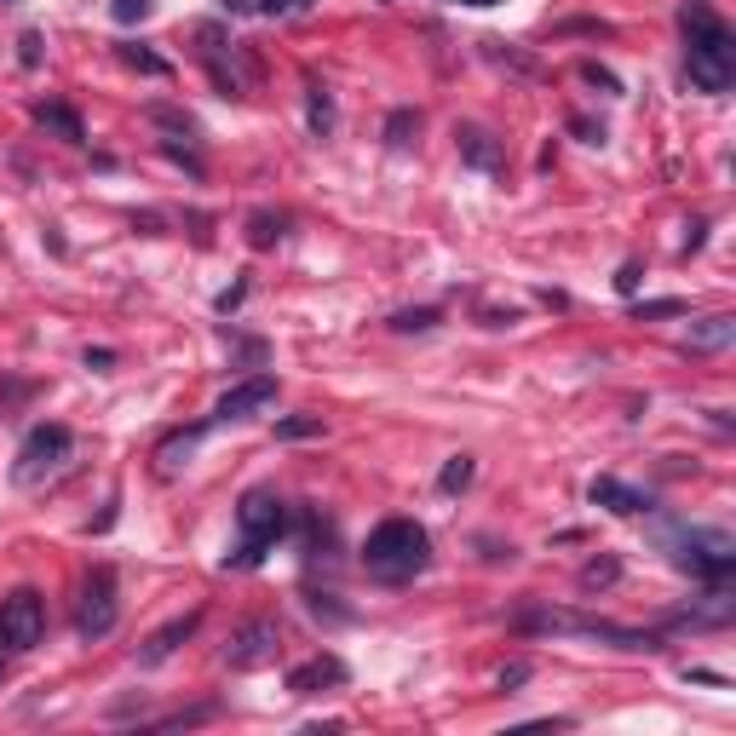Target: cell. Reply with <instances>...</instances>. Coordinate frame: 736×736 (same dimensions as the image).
Returning <instances> with one entry per match:
<instances>
[{
	"instance_id": "1",
	"label": "cell",
	"mask_w": 736,
	"mask_h": 736,
	"mask_svg": "<svg viewBox=\"0 0 736 736\" xmlns=\"http://www.w3.org/2000/svg\"><path fill=\"white\" fill-rule=\"evenodd\" d=\"M679 29H685V75L696 92H731L736 87V35L708 0H685L679 6Z\"/></svg>"
},
{
	"instance_id": "2",
	"label": "cell",
	"mask_w": 736,
	"mask_h": 736,
	"mask_svg": "<svg viewBox=\"0 0 736 736\" xmlns=\"http://www.w3.org/2000/svg\"><path fill=\"white\" fill-rule=\"evenodd\" d=\"M432 564V535L414 524V518H386V524L368 529L363 541V570L374 581H391V587H403L414 575Z\"/></svg>"
},
{
	"instance_id": "3",
	"label": "cell",
	"mask_w": 736,
	"mask_h": 736,
	"mask_svg": "<svg viewBox=\"0 0 736 736\" xmlns=\"http://www.w3.org/2000/svg\"><path fill=\"white\" fill-rule=\"evenodd\" d=\"M282 535H288V501L271 489H248L236 506V547L225 552V570H253Z\"/></svg>"
},
{
	"instance_id": "4",
	"label": "cell",
	"mask_w": 736,
	"mask_h": 736,
	"mask_svg": "<svg viewBox=\"0 0 736 736\" xmlns=\"http://www.w3.org/2000/svg\"><path fill=\"white\" fill-rule=\"evenodd\" d=\"M512 633H575V639H604L616 650H656V633H639V627H616V621L598 616H570V610H547V604H518L512 610Z\"/></svg>"
},
{
	"instance_id": "5",
	"label": "cell",
	"mask_w": 736,
	"mask_h": 736,
	"mask_svg": "<svg viewBox=\"0 0 736 736\" xmlns=\"http://www.w3.org/2000/svg\"><path fill=\"white\" fill-rule=\"evenodd\" d=\"M196 58H202L207 81H213V92H219V98H248V87L259 81L253 52L230 41L219 23H202V29H196Z\"/></svg>"
},
{
	"instance_id": "6",
	"label": "cell",
	"mask_w": 736,
	"mask_h": 736,
	"mask_svg": "<svg viewBox=\"0 0 736 736\" xmlns=\"http://www.w3.org/2000/svg\"><path fill=\"white\" fill-rule=\"evenodd\" d=\"M667 547H673V564L690 570L696 581H731L736 570V541L725 529H667Z\"/></svg>"
},
{
	"instance_id": "7",
	"label": "cell",
	"mask_w": 736,
	"mask_h": 736,
	"mask_svg": "<svg viewBox=\"0 0 736 736\" xmlns=\"http://www.w3.org/2000/svg\"><path fill=\"white\" fill-rule=\"evenodd\" d=\"M69 449H75L69 426H58V420L29 426V437L18 443V460H12V483H18V489H35L41 478L64 472V466H69Z\"/></svg>"
},
{
	"instance_id": "8",
	"label": "cell",
	"mask_w": 736,
	"mask_h": 736,
	"mask_svg": "<svg viewBox=\"0 0 736 736\" xmlns=\"http://www.w3.org/2000/svg\"><path fill=\"white\" fill-rule=\"evenodd\" d=\"M115 616H121L115 570L98 564V570L81 581V598H75V633H81V639H104V633H115Z\"/></svg>"
},
{
	"instance_id": "9",
	"label": "cell",
	"mask_w": 736,
	"mask_h": 736,
	"mask_svg": "<svg viewBox=\"0 0 736 736\" xmlns=\"http://www.w3.org/2000/svg\"><path fill=\"white\" fill-rule=\"evenodd\" d=\"M276 644H282V633H276V621L265 616H248L230 627L225 639V667H236V673H248V667H265L276 656Z\"/></svg>"
},
{
	"instance_id": "10",
	"label": "cell",
	"mask_w": 736,
	"mask_h": 736,
	"mask_svg": "<svg viewBox=\"0 0 736 736\" xmlns=\"http://www.w3.org/2000/svg\"><path fill=\"white\" fill-rule=\"evenodd\" d=\"M0 627H6L12 650H35L46 639V598L35 587H18V593L0 604Z\"/></svg>"
},
{
	"instance_id": "11",
	"label": "cell",
	"mask_w": 736,
	"mask_h": 736,
	"mask_svg": "<svg viewBox=\"0 0 736 736\" xmlns=\"http://www.w3.org/2000/svg\"><path fill=\"white\" fill-rule=\"evenodd\" d=\"M276 403V374H253L242 386H230L219 403H213V420H248V414L271 409Z\"/></svg>"
},
{
	"instance_id": "12",
	"label": "cell",
	"mask_w": 736,
	"mask_h": 736,
	"mask_svg": "<svg viewBox=\"0 0 736 736\" xmlns=\"http://www.w3.org/2000/svg\"><path fill=\"white\" fill-rule=\"evenodd\" d=\"M455 150L466 167H478V173H501L506 167V144L489 127H478V121H466V127H455Z\"/></svg>"
},
{
	"instance_id": "13",
	"label": "cell",
	"mask_w": 736,
	"mask_h": 736,
	"mask_svg": "<svg viewBox=\"0 0 736 736\" xmlns=\"http://www.w3.org/2000/svg\"><path fill=\"white\" fill-rule=\"evenodd\" d=\"M196 627H202V610H184V616H173L167 627H156L150 639L138 644V667H161L184 639H190V633H196Z\"/></svg>"
},
{
	"instance_id": "14",
	"label": "cell",
	"mask_w": 736,
	"mask_h": 736,
	"mask_svg": "<svg viewBox=\"0 0 736 736\" xmlns=\"http://www.w3.org/2000/svg\"><path fill=\"white\" fill-rule=\"evenodd\" d=\"M587 495H593V506H604V512H616V518H639V512H650V495H644V489H633V483H621V478H610V472H604V478H593V489H587Z\"/></svg>"
},
{
	"instance_id": "15",
	"label": "cell",
	"mask_w": 736,
	"mask_h": 736,
	"mask_svg": "<svg viewBox=\"0 0 736 736\" xmlns=\"http://www.w3.org/2000/svg\"><path fill=\"white\" fill-rule=\"evenodd\" d=\"M328 685H345L340 656H311V662H299L294 673H288V690H294V696H317V690H328Z\"/></svg>"
},
{
	"instance_id": "16",
	"label": "cell",
	"mask_w": 736,
	"mask_h": 736,
	"mask_svg": "<svg viewBox=\"0 0 736 736\" xmlns=\"http://www.w3.org/2000/svg\"><path fill=\"white\" fill-rule=\"evenodd\" d=\"M35 121H41V127H52V133L64 138V144H87V127H81V115L69 110V104H58V98H41V104H35Z\"/></svg>"
},
{
	"instance_id": "17",
	"label": "cell",
	"mask_w": 736,
	"mask_h": 736,
	"mask_svg": "<svg viewBox=\"0 0 736 736\" xmlns=\"http://www.w3.org/2000/svg\"><path fill=\"white\" fill-rule=\"evenodd\" d=\"M725 345H736V317H702L690 322V351H725Z\"/></svg>"
},
{
	"instance_id": "18",
	"label": "cell",
	"mask_w": 736,
	"mask_h": 736,
	"mask_svg": "<svg viewBox=\"0 0 736 736\" xmlns=\"http://www.w3.org/2000/svg\"><path fill=\"white\" fill-rule=\"evenodd\" d=\"M305 121H311V133L328 138L334 133V92H328V81H305Z\"/></svg>"
},
{
	"instance_id": "19",
	"label": "cell",
	"mask_w": 736,
	"mask_h": 736,
	"mask_svg": "<svg viewBox=\"0 0 736 736\" xmlns=\"http://www.w3.org/2000/svg\"><path fill=\"white\" fill-rule=\"evenodd\" d=\"M621 581V558L616 552H598V558H587V564H581V587H587V593H598V587H616Z\"/></svg>"
},
{
	"instance_id": "20",
	"label": "cell",
	"mask_w": 736,
	"mask_h": 736,
	"mask_svg": "<svg viewBox=\"0 0 736 736\" xmlns=\"http://www.w3.org/2000/svg\"><path fill=\"white\" fill-rule=\"evenodd\" d=\"M282 225H288L282 213H265V207H259V213L248 219V242H253L259 253H265V248H276V242H282Z\"/></svg>"
},
{
	"instance_id": "21",
	"label": "cell",
	"mask_w": 736,
	"mask_h": 736,
	"mask_svg": "<svg viewBox=\"0 0 736 736\" xmlns=\"http://www.w3.org/2000/svg\"><path fill=\"white\" fill-rule=\"evenodd\" d=\"M472 472H478V460L472 455H449L443 460V472H437V489H443V495H460V489L472 483Z\"/></svg>"
},
{
	"instance_id": "22",
	"label": "cell",
	"mask_w": 736,
	"mask_h": 736,
	"mask_svg": "<svg viewBox=\"0 0 736 736\" xmlns=\"http://www.w3.org/2000/svg\"><path fill=\"white\" fill-rule=\"evenodd\" d=\"M414 133H420V115H414V110H391V121H386V144H391V150H409Z\"/></svg>"
},
{
	"instance_id": "23",
	"label": "cell",
	"mask_w": 736,
	"mask_h": 736,
	"mask_svg": "<svg viewBox=\"0 0 736 736\" xmlns=\"http://www.w3.org/2000/svg\"><path fill=\"white\" fill-rule=\"evenodd\" d=\"M207 426H190V432H173L167 437V443H161V472H173V466H179V455H190V449H196V437H202Z\"/></svg>"
},
{
	"instance_id": "24",
	"label": "cell",
	"mask_w": 736,
	"mask_h": 736,
	"mask_svg": "<svg viewBox=\"0 0 736 736\" xmlns=\"http://www.w3.org/2000/svg\"><path fill=\"white\" fill-rule=\"evenodd\" d=\"M144 115H150L156 127H167V133H179V138H196V121H190L184 110H173V104H150Z\"/></svg>"
},
{
	"instance_id": "25",
	"label": "cell",
	"mask_w": 736,
	"mask_h": 736,
	"mask_svg": "<svg viewBox=\"0 0 736 736\" xmlns=\"http://www.w3.org/2000/svg\"><path fill=\"white\" fill-rule=\"evenodd\" d=\"M391 328H397V334H426V328H437V305H414V311H397V317H391Z\"/></svg>"
},
{
	"instance_id": "26",
	"label": "cell",
	"mask_w": 736,
	"mask_h": 736,
	"mask_svg": "<svg viewBox=\"0 0 736 736\" xmlns=\"http://www.w3.org/2000/svg\"><path fill=\"white\" fill-rule=\"evenodd\" d=\"M121 64H127V69H138V75H167V58L144 52V46H121Z\"/></svg>"
},
{
	"instance_id": "27",
	"label": "cell",
	"mask_w": 736,
	"mask_h": 736,
	"mask_svg": "<svg viewBox=\"0 0 736 736\" xmlns=\"http://www.w3.org/2000/svg\"><path fill=\"white\" fill-rule=\"evenodd\" d=\"M317 432H322L317 414H294V420H276V437H288V443H294V437H317Z\"/></svg>"
},
{
	"instance_id": "28",
	"label": "cell",
	"mask_w": 736,
	"mask_h": 736,
	"mask_svg": "<svg viewBox=\"0 0 736 736\" xmlns=\"http://www.w3.org/2000/svg\"><path fill=\"white\" fill-rule=\"evenodd\" d=\"M213 702H202V708H184V713H167V719H161L156 731H179V725H202V719H213Z\"/></svg>"
},
{
	"instance_id": "29",
	"label": "cell",
	"mask_w": 736,
	"mask_h": 736,
	"mask_svg": "<svg viewBox=\"0 0 736 736\" xmlns=\"http://www.w3.org/2000/svg\"><path fill=\"white\" fill-rule=\"evenodd\" d=\"M311 0H253V12H265V18H288V12H305Z\"/></svg>"
},
{
	"instance_id": "30",
	"label": "cell",
	"mask_w": 736,
	"mask_h": 736,
	"mask_svg": "<svg viewBox=\"0 0 736 736\" xmlns=\"http://www.w3.org/2000/svg\"><path fill=\"white\" fill-rule=\"evenodd\" d=\"M18 58H23V69L41 64V35H35V29H23V35H18Z\"/></svg>"
},
{
	"instance_id": "31",
	"label": "cell",
	"mask_w": 736,
	"mask_h": 736,
	"mask_svg": "<svg viewBox=\"0 0 736 736\" xmlns=\"http://www.w3.org/2000/svg\"><path fill=\"white\" fill-rule=\"evenodd\" d=\"M242 299H248V276H242V282H230V288H225L219 299H213V305H219V317H230V311H236Z\"/></svg>"
},
{
	"instance_id": "32",
	"label": "cell",
	"mask_w": 736,
	"mask_h": 736,
	"mask_svg": "<svg viewBox=\"0 0 736 736\" xmlns=\"http://www.w3.org/2000/svg\"><path fill=\"white\" fill-rule=\"evenodd\" d=\"M639 317H685V299H650L639 305Z\"/></svg>"
},
{
	"instance_id": "33",
	"label": "cell",
	"mask_w": 736,
	"mask_h": 736,
	"mask_svg": "<svg viewBox=\"0 0 736 736\" xmlns=\"http://www.w3.org/2000/svg\"><path fill=\"white\" fill-rule=\"evenodd\" d=\"M161 150H167V156L179 161V167H184V173H190V179H202V161L190 156V150H179V144H173V138H167V144H161Z\"/></svg>"
},
{
	"instance_id": "34",
	"label": "cell",
	"mask_w": 736,
	"mask_h": 736,
	"mask_svg": "<svg viewBox=\"0 0 736 736\" xmlns=\"http://www.w3.org/2000/svg\"><path fill=\"white\" fill-rule=\"evenodd\" d=\"M150 12V0H115V23H138Z\"/></svg>"
},
{
	"instance_id": "35",
	"label": "cell",
	"mask_w": 736,
	"mask_h": 736,
	"mask_svg": "<svg viewBox=\"0 0 736 736\" xmlns=\"http://www.w3.org/2000/svg\"><path fill=\"white\" fill-rule=\"evenodd\" d=\"M639 259H627V265H621V271H616V288H621V294H633V288H639Z\"/></svg>"
},
{
	"instance_id": "36",
	"label": "cell",
	"mask_w": 736,
	"mask_h": 736,
	"mask_svg": "<svg viewBox=\"0 0 736 736\" xmlns=\"http://www.w3.org/2000/svg\"><path fill=\"white\" fill-rule=\"evenodd\" d=\"M529 679V662H512V667H501V690H518Z\"/></svg>"
},
{
	"instance_id": "37",
	"label": "cell",
	"mask_w": 736,
	"mask_h": 736,
	"mask_svg": "<svg viewBox=\"0 0 736 736\" xmlns=\"http://www.w3.org/2000/svg\"><path fill=\"white\" fill-rule=\"evenodd\" d=\"M575 133L587 138V144H604V127H593V121H575Z\"/></svg>"
},
{
	"instance_id": "38",
	"label": "cell",
	"mask_w": 736,
	"mask_h": 736,
	"mask_svg": "<svg viewBox=\"0 0 736 736\" xmlns=\"http://www.w3.org/2000/svg\"><path fill=\"white\" fill-rule=\"evenodd\" d=\"M115 363V351H104V345H98V351H87V368H110Z\"/></svg>"
},
{
	"instance_id": "39",
	"label": "cell",
	"mask_w": 736,
	"mask_h": 736,
	"mask_svg": "<svg viewBox=\"0 0 736 736\" xmlns=\"http://www.w3.org/2000/svg\"><path fill=\"white\" fill-rule=\"evenodd\" d=\"M6 656H12V644H6V627H0V673H6Z\"/></svg>"
},
{
	"instance_id": "40",
	"label": "cell",
	"mask_w": 736,
	"mask_h": 736,
	"mask_svg": "<svg viewBox=\"0 0 736 736\" xmlns=\"http://www.w3.org/2000/svg\"><path fill=\"white\" fill-rule=\"evenodd\" d=\"M455 6H501V0H455Z\"/></svg>"
},
{
	"instance_id": "41",
	"label": "cell",
	"mask_w": 736,
	"mask_h": 736,
	"mask_svg": "<svg viewBox=\"0 0 736 736\" xmlns=\"http://www.w3.org/2000/svg\"><path fill=\"white\" fill-rule=\"evenodd\" d=\"M6 6H12V0H6Z\"/></svg>"
}]
</instances>
